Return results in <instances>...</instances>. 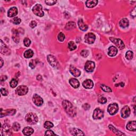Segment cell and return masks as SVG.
I'll use <instances>...</instances> for the list:
<instances>
[{
	"label": "cell",
	"instance_id": "1",
	"mask_svg": "<svg viewBox=\"0 0 136 136\" xmlns=\"http://www.w3.org/2000/svg\"><path fill=\"white\" fill-rule=\"evenodd\" d=\"M62 105L68 114L72 117H74L76 115L77 112L76 108L70 102L67 100H64L62 102Z\"/></svg>",
	"mask_w": 136,
	"mask_h": 136
},
{
	"label": "cell",
	"instance_id": "2",
	"mask_svg": "<svg viewBox=\"0 0 136 136\" xmlns=\"http://www.w3.org/2000/svg\"><path fill=\"white\" fill-rule=\"evenodd\" d=\"M25 120L29 124H35L38 122V118L35 113H29L25 117Z\"/></svg>",
	"mask_w": 136,
	"mask_h": 136
},
{
	"label": "cell",
	"instance_id": "3",
	"mask_svg": "<svg viewBox=\"0 0 136 136\" xmlns=\"http://www.w3.org/2000/svg\"><path fill=\"white\" fill-rule=\"evenodd\" d=\"M32 12L35 14L39 17H42L44 16V12L43 11V7L41 4H36L32 9Z\"/></svg>",
	"mask_w": 136,
	"mask_h": 136
},
{
	"label": "cell",
	"instance_id": "4",
	"mask_svg": "<svg viewBox=\"0 0 136 136\" xmlns=\"http://www.w3.org/2000/svg\"><path fill=\"white\" fill-rule=\"evenodd\" d=\"M109 40L114 44L120 50H123V49H124L125 45L122 40L119 38H115L113 37H110Z\"/></svg>",
	"mask_w": 136,
	"mask_h": 136
},
{
	"label": "cell",
	"instance_id": "5",
	"mask_svg": "<svg viewBox=\"0 0 136 136\" xmlns=\"http://www.w3.org/2000/svg\"><path fill=\"white\" fill-rule=\"evenodd\" d=\"M119 110V106L116 103L109 104L108 108V111L109 114L112 115H114Z\"/></svg>",
	"mask_w": 136,
	"mask_h": 136
},
{
	"label": "cell",
	"instance_id": "6",
	"mask_svg": "<svg viewBox=\"0 0 136 136\" xmlns=\"http://www.w3.org/2000/svg\"><path fill=\"white\" fill-rule=\"evenodd\" d=\"M95 39H96V36H95V34H94L93 33L89 32L84 36V41L88 44H93Z\"/></svg>",
	"mask_w": 136,
	"mask_h": 136
},
{
	"label": "cell",
	"instance_id": "7",
	"mask_svg": "<svg viewBox=\"0 0 136 136\" xmlns=\"http://www.w3.org/2000/svg\"><path fill=\"white\" fill-rule=\"evenodd\" d=\"M28 91V88L27 86L24 85H21L18 87L16 91V94L19 96H23L27 94Z\"/></svg>",
	"mask_w": 136,
	"mask_h": 136
},
{
	"label": "cell",
	"instance_id": "8",
	"mask_svg": "<svg viewBox=\"0 0 136 136\" xmlns=\"http://www.w3.org/2000/svg\"><path fill=\"white\" fill-rule=\"evenodd\" d=\"M2 134L3 136H10L12 135L11 129L9 124H4L2 128Z\"/></svg>",
	"mask_w": 136,
	"mask_h": 136
},
{
	"label": "cell",
	"instance_id": "9",
	"mask_svg": "<svg viewBox=\"0 0 136 136\" xmlns=\"http://www.w3.org/2000/svg\"><path fill=\"white\" fill-rule=\"evenodd\" d=\"M95 68V65L94 62L90 61H87V62L85 64V65H84V69H85V70L88 72H93Z\"/></svg>",
	"mask_w": 136,
	"mask_h": 136
},
{
	"label": "cell",
	"instance_id": "10",
	"mask_svg": "<svg viewBox=\"0 0 136 136\" xmlns=\"http://www.w3.org/2000/svg\"><path fill=\"white\" fill-rule=\"evenodd\" d=\"M104 116V112L100 109L97 108L94 110L93 113V118L95 120L101 119Z\"/></svg>",
	"mask_w": 136,
	"mask_h": 136
},
{
	"label": "cell",
	"instance_id": "11",
	"mask_svg": "<svg viewBox=\"0 0 136 136\" xmlns=\"http://www.w3.org/2000/svg\"><path fill=\"white\" fill-rule=\"evenodd\" d=\"M130 109L128 106H125L122 109L121 111V116L123 118H127L130 114Z\"/></svg>",
	"mask_w": 136,
	"mask_h": 136
},
{
	"label": "cell",
	"instance_id": "12",
	"mask_svg": "<svg viewBox=\"0 0 136 136\" xmlns=\"http://www.w3.org/2000/svg\"><path fill=\"white\" fill-rule=\"evenodd\" d=\"M32 101L34 104L37 106H40L43 104V100L42 98L37 94H35L32 97Z\"/></svg>",
	"mask_w": 136,
	"mask_h": 136
},
{
	"label": "cell",
	"instance_id": "13",
	"mask_svg": "<svg viewBox=\"0 0 136 136\" xmlns=\"http://www.w3.org/2000/svg\"><path fill=\"white\" fill-rule=\"evenodd\" d=\"M1 53L3 54L9 55L10 53V50L5 44L3 42L2 40L1 39Z\"/></svg>",
	"mask_w": 136,
	"mask_h": 136
},
{
	"label": "cell",
	"instance_id": "14",
	"mask_svg": "<svg viewBox=\"0 0 136 136\" xmlns=\"http://www.w3.org/2000/svg\"><path fill=\"white\" fill-rule=\"evenodd\" d=\"M47 59L49 63L51 65H52L53 67H55L57 65V62L56 59V58L55 57L52 55H49L47 56Z\"/></svg>",
	"mask_w": 136,
	"mask_h": 136
},
{
	"label": "cell",
	"instance_id": "15",
	"mask_svg": "<svg viewBox=\"0 0 136 136\" xmlns=\"http://www.w3.org/2000/svg\"><path fill=\"white\" fill-rule=\"evenodd\" d=\"M82 86L86 89H91L94 87V82L90 79H87L82 82Z\"/></svg>",
	"mask_w": 136,
	"mask_h": 136
},
{
	"label": "cell",
	"instance_id": "16",
	"mask_svg": "<svg viewBox=\"0 0 136 136\" xmlns=\"http://www.w3.org/2000/svg\"><path fill=\"white\" fill-rule=\"evenodd\" d=\"M70 72H71V74L76 77H78L81 75V72L79 70L77 69L75 67H73L72 65H71L70 67Z\"/></svg>",
	"mask_w": 136,
	"mask_h": 136
},
{
	"label": "cell",
	"instance_id": "17",
	"mask_svg": "<svg viewBox=\"0 0 136 136\" xmlns=\"http://www.w3.org/2000/svg\"><path fill=\"white\" fill-rule=\"evenodd\" d=\"M16 112V110L14 109H6L5 110L4 112L1 111V117H2L3 116H5L8 115H13Z\"/></svg>",
	"mask_w": 136,
	"mask_h": 136
},
{
	"label": "cell",
	"instance_id": "18",
	"mask_svg": "<svg viewBox=\"0 0 136 136\" xmlns=\"http://www.w3.org/2000/svg\"><path fill=\"white\" fill-rule=\"evenodd\" d=\"M117 53V50L115 46L109 47L108 50V55L109 56H115Z\"/></svg>",
	"mask_w": 136,
	"mask_h": 136
},
{
	"label": "cell",
	"instance_id": "19",
	"mask_svg": "<svg viewBox=\"0 0 136 136\" xmlns=\"http://www.w3.org/2000/svg\"><path fill=\"white\" fill-rule=\"evenodd\" d=\"M127 129L128 130L132 131H136V122L135 121H130L127 125Z\"/></svg>",
	"mask_w": 136,
	"mask_h": 136
},
{
	"label": "cell",
	"instance_id": "20",
	"mask_svg": "<svg viewBox=\"0 0 136 136\" xmlns=\"http://www.w3.org/2000/svg\"><path fill=\"white\" fill-rule=\"evenodd\" d=\"M17 14H18L17 8L16 7H12V8H11L8 11V16L9 17L12 18V17L16 16L17 15Z\"/></svg>",
	"mask_w": 136,
	"mask_h": 136
},
{
	"label": "cell",
	"instance_id": "21",
	"mask_svg": "<svg viewBox=\"0 0 136 136\" xmlns=\"http://www.w3.org/2000/svg\"><path fill=\"white\" fill-rule=\"evenodd\" d=\"M69 83L71 86L75 88H78L80 86V83L79 81L76 78H71L69 80Z\"/></svg>",
	"mask_w": 136,
	"mask_h": 136
},
{
	"label": "cell",
	"instance_id": "22",
	"mask_svg": "<svg viewBox=\"0 0 136 136\" xmlns=\"http://www.w3.org/2000/svg\"><path fill=\"white\" fill-rule=\"evenodd\" d=\"M98 3V1L97 0H88L86 2V6L88 8H92L96 6Z\"/></svg>",
	"mask_w": 136,
	"mask_h": 136
},
{
	"label": "cell",
	"instance_id": "23",
	"mask_svg": "<svg viewBox=\"0 0 136 136\" xmlns=\"http://www.w3.org/2000/svg\"><path fill=\"white\" fill-rule=\"evenodd\" d=\"M71 134L73 136H84V134H83V132L78 129H76V128H73L70 131Z\"/></svg>",
	"mask_w": 136,
	"mask_h": 136
},
{
	"label": "cell",
	"instance_id": "24",
	"mask_svg": "<svg viewBox=\"0 0 136 136\" xmlns=\"http://www.w3.org/2000/svg\"><path fill=\"white\" fill-rule=\"evenodd\" d=\"M13 32V35H12V39L14 40V42L18 43L19 42V32H18V30L16 29H13L12 31Z\"/></svg>",
	"mask_w": 136,
	"mask_h": 136
},
{
	"label": "cell",
	"instance_id": "25",
	"mask_svg": "<svg viewBox=\"0 0 136 136\" xmlns=\"http://www.w3.org/2000/svg\"><path fill=\"white\" fill-rule=\"evenodd\" d=\"M34 129L29 127L25 128L23 131V134H24V135H26V136H30L34 133Z\"/></svg>",
	"mask_w": 136,
	"mask_h": 136
},
{
	"label": "cell",
	"instance_id": "26",
	"mask_svg": "<svg viewBox=\"0 0 136 136\" xmlns=\"http://www.w3.org/2000/svg\"><path fill=\"white\" fill-rule=\"evenodd\" d=\"M78 25L80 29H81L82 31H86L88 29V26L86 24H84L82 19H79L78 20Z\"/></svg>",
	"mask_w": 136,
	"mask_h": 136
},
{
	"label": "cell",
	"instance_id": "27",
	"mask_svg": "<svg viewBox=\"0 0 136 136\" xmlns=\"http://www.w3.org/2000/svg\"><path fill=\"white\" fill-rule=\"evenodd\" d=\"M129 20L127 18H123V19H121L120 21V26L122 28H127L129 26Z\"/></svg>",
	"mask_w": 136,
	"mask_h": 136
},
{
	"label": "cell",
	"instance_id": "28",
	"mask_svg": "<svg viewBox=\"0 0 136 136\" xmlns=\"http://www.w3.org/2000/svg\"><path fill=\"white\" fill-rule=\"evenodd\" d=\"M76 27V24L72 21H70L65 26V29L67 30H71V29H74Z\"/></svg>",
	"mask_w": 136,
	"mask_h": 136
},
{
	"label": "cell",
	"instance_id": "29",
	"mask_svg": "<svg viewBox=\"0 0 136 136\" xmlns=\"http://www.w3.org/2000/svg\"><path fill=\"white\" fill-rule=\"evenodd\" d=\"M109 129L111 130L112 132H113V133L117 135L121 136V135H124V134L122 133V132H121V131H119L118 130H117L114 127H113L112 125H111V124H109Z\"/></svg>",
	"mask_w": 136,
	"mask_h": 136
},
{
	"label": "cell",
	"instance_id": "30",
	"mask_svg": "<svg viewBox=\"0 0 136 136\" xmlns=\"http://www.w3.org/2000/svg\"><path fill=\"white\" fill-rule=\"evenodd\" d=\"M34 52L31 50H28L24 53V56L26 58H30L33 56Z\"/></svg>",
	"mask_w": 136,
	"mask_h": 136
},
{
	"label": "cell",
	"instance_id": "31",
	"mask_svg": "<svg viewBox=\"0 0 136 136\" xmlns=\"http://www.w3.org/2000/svg\"><path fill=\"white\" fill-rule=\"evenodd\" d=\"M38 62L39 61L37 59L32 60L29 62V67L31 69H34L36 67V66L38 63Z\"/></svg>",
	"mask_w": 136,
	"mask_h": 136
},
{
	"label": "cell",
	"instance_id": "32",
	"mask_svg": "<svg viewBox=\"0 0 136 136\" xmlns=\"http://www.w3.org/2000/svg\"><path fill=\"white\" fill-rule=\"evenodd\" d=\"M68 47L70 51H73L77 49V45L73 42H70L68 44Z\"/></svg>",
	"mask_w": 136,
	"mask_h": 136
},
{
	"label": "cell",
	"instance_id": "33",
	"mask_svg": "<svg viewBox=\"0 0 136 136\" xmlns=\"http://www.w3.org/2000/svg\"><path fill=\"white\" fill-rule=\"evenodd\" d=\"M134 57V53L131 51H128L126 54V57L127 60H130Z\"/></svg>",
	"mask_w": 136,
	"mask_h": 136
},
{
	"label": "cell",
	"instance_id": "34",
	"mask_svg": "<svg viewBox=\"0 0 136 136\" xmlns=\"http://www.w3.org/2000/svg\"><path fill=\"white\" fill-rule=\"evenodd\" d=\"M12 129L15 131H18L20 129V124L17 123V122H14V123H13V125H12Z\"/></svg>",
	"mask_w": 136,
	"mask_h": 136
},
{
	"label": "cell",
	"instance_id": "35",
	"mask_svg": "<svg viewBox=\"0 0 136 136\" xmlns=\"http://www.w3.org/2000/svg\"><path fill=\"white\" fill-rule=\"evenodd\" d=\"M101 87L102 89V90L105 91V92H112V89L111 88H109L108 86H106L104 84H102L101 86Z\"/></svg>",
	"mask_w": 136,
	"mask_h": 136
},
{
	"label": "cell",
	"instance_id": "36",
	"mask_svg": "<svg viewBox=\"0 0 136 136\" xmlns=\"http://www.w3.org/2000/svg\"><path fill=\"white\" fill-rule=\"evenodd\" d=\"M53 126H54L52 122H50V121H46V122H45V123H44V128L46 129L52 128L53 127Z\"/></svg>",
	"mask_w": 136,
	"mask_h": 136
},
{
	"label": "cell",
	"instance_id": "37",
	"mask_svg": "<svg viewBox=\"0 0 136 136\" xmlns=\"http://www.w3.org/2000/svg\"><path fill=\"white\" fill-rule=\"evenodd\" d=\"M18 81L17 79H13L11 80V82L10 83V86L12 88H15L17 87V84H18Z\"/></svg>",
	"mask_w": 136,
	"mask_h": 136
},
{
	"label": "cell",
	"instance_id": "38",
	"mask_svg": "<svg viewBox=\"0 0 136 136\" xmlns=\"http://www.w3.org/2000/svg\"><path fill=\"white\" fill-rule=\"evenodd\" d=\"M57 38L60 42H63L65 39V35L63 32H60L57 36Z\"/></svg>",
	"mask_w": 136,
	"mask_h": 136
},
{
	"label": "cell",
	"instance_id": "39",
	"mask_svg": "<svg viewBox=\"0 0 136 136\" xmlns=\"http://www.w3.org/2000/svg\"><path fill=\"white\" fill-rule=\"evenodd\" d=\"M24 44L25 46L29 47L31 44L30 40L28 38H25L24 40Z\"/></svg>",
	"mask_w": 136,
	"mask_h": 136
},
{
	"label": "cell",
	"instance_id": "40",
	"mask_svg": "<svg viewBox=\"0 0 136 136\" xmlns=\"http://www.w3.org/2000/svg\"><path fill=\"white\" fill-rule=\"evenodd\" d=\"M12 23L14 24H15V25H19L21 23V19H20V18H18V17H15V18H14L13 20H12Z\"/></svg>",
	"mask_w": 136,
	"mask_h": 136
},
{
	"label": "cell",
	"instance_id": "41",
	"mask_svg": "<svg viewBox=\"0 0 136 136\" xmlns=\"http://www.w3.org/2000/svg\"><path fill=\"white\" fill-rule=\"evenodd\" d=\"M98 101L101 104H105L107 102V99L104 97H100L98 98Z\"/></svg>",
	"mask_w": 136,
	"mask_h": 136
},
{
	"label": "cell",
	"instance_id": "42",
	"mask_svg": "<svg viewBox=\"0 0 136 136\" xmlns=\"http://www.w3.org/2000/svg\"><path fill=\"white\" fill-rule=\"evenodd\" d=\"M89 51L88 50H82V52H81V55H82V56H83V57H86L88 56V55H89Z\"/></svg>",
	"mask_w": 136,
	"mask_h": 136
},
{
	"label": "cell",
	"instance_id": "43",
	"mask_svg": "<svg viewBox=\"0 0 136 136\" xmlns=\"http://www.w3.org/2000/svg\"><path fill=\"white\" fill-rule=\"evenodd\" d=\"M46 136H55L56 134L54 133V132L51 130H47L45 132Z\"/></svg>",
	"mask_w": 136,
	"mask_h": 136
},
{
	"label": "cell",
	"instance_id": "44",
	"mask_svg": "<svg viewBox=\"0 0 136 136\" xmlns=\"http://www.w3.org/2000/svg\"><path fill=\"white\" fill-rule=\"evenodd\" d=\"M56 1H46L45 2L46 4L49 5H53L56 3Z\"/></svg>",
	"mask_w": 136,
	"mask_h": 136
},
{
	"label": "cell",
	"instance_id": "45",
	"mask_svg": "<svg viewBox=\"0 0 136 136\" xmlns=\"http://www.w3.org/2000/svg\"><path fill=\"white\" fill-rule=\"evenodd\" d=\"M1 93L3 96H6L8 95V91H7L4 88H1Z\"/></svg>",
	"mask_w": 136,
	"mask_h": 136
},
{
	"label": "cell",
	"instance_id": "46",
	"mask_svg": "<svg viewBox=\"0 0 136 136\" xmlns=\"http://www.w3.org/2000/svg\"><path fill=\"white\" fill-rule=\"evenodd\" d=\"M29 26H30V27L31 28H34L37 26V23L35 21H31V23H30V25H29Z\"/></svg>",
	"mask_w": 136,
	"mask_h": 136
},
{
	"label": "cell",
	"instance_id": "47",
	"mask_svg": "<svg viewBox=\"0 0 136 136\" xmlns=\"http://www.w3.org/2000/svg\"><path fill=\"white\" fill-rule=\"evenodd\" d=\"M82 108H83L84 109L88 110V109H90V105L89 104H85L83 105Z\"/></svg>",
	"mask_w": 136,
	"mask_h": 136
},
{
	"label": "cell",
	"instance_id": "48",
	"mask_svg": "<svg viewBox=\"0 0 136 136\" xmlns=\"http://www.w3.org/2000/svg\"><path fill=\"white\" fill-rule=\"evenodd\" d=\"M7 79V77L5 76H2L1 77V82H4Z\"/></svg>",
	"mask_w": 136,
	"mask_h": 136
},
{
	"label": "cell",
	"instance_id": "49",
	"mask_svg": "<svg viewBox=\"0 0 136 136\" xmlns=\"http://www.w3.org/2000/svg\"><path fill=\"white\" fill-rule=\"evenodd\" d=\"M37 79L38 80H41L42 79V77L40 75H38L37 76Z\"/></svg>",
	"mask_w": 136,
	"mask_h": 136
},
{
	"label": "cell",
	"instance_id": "50",
	"mask_svg": "<svg viewBox=\"0 0 136 136\" xmlns=\"http://www.w3.org/2000/svg\"><path fill=\"white\" fill-rule=\"evenodd\" d=\"M0 61H1V68H2L3 65V61L2 58H0Z\"/></svg>",
	"mask_w": 136,
	"mask_h": 136
}]
</instances>
